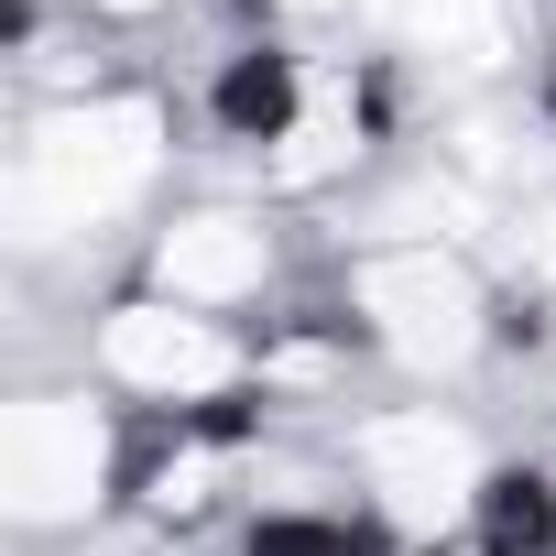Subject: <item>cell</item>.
I'll return each instance as SVG.
<instances>
[{"label": "cell", "instance_id": "cell-1", "mask_svg": "<svg viewBox=\"0 0 556 556\" xmlns=\"http://www.w3.org/2000/svg\"><path fill=\"white\" fill-rule=\"evenodd\" d=\"M164 164V110L153 99H77L55 110L34 142H23V175H12V218L23 240L66 229V218H99L121 197H142Z\"/></svg>", "mask_w": 556, "mask_h": 556}, {"label": "cell", "instance_id": "cell-2", "mask_svg": "<svg viewBox=\"0 0 556 556\" xmlns=\"http://www.w3.org/2000/svg\"><path fill=\"white\" fill-rule=\"evenodd\" d=\"M110 491V415L77 393H23L0 415V502L23 523H66Z\"/></svg>", "mask_w": 556, "mask_h": 556}, {"label": "cell", "instance_id": "cell-3", "mask_svg": "<svg viewBox=\"0 0 556 556\" xmlns=\"http://www.w3.org/2000/svg\"><path fill=\"white\" fill-rule=\"evenodd\" d=\"M350 295H361L371 339L415 371H458L480 350V285H469L458 251H371Z\"/></svg>", "mask_w": 556, "mask_h": 556}, {"label": "cell", "instance_id": "cell-4", "mask_svg": "<svg viewBox=\"0 0 556 556\" xmlns=\"http://www.w3.org/2000/svg\"><path fill=\"white\" fill-rule=\"evenodd\" d=\"M361 469H371L382 513H393V523H415V534L458 523V513H469V491H480V447H469V426H458V415H437V404L371 415V426H361Z\"/></svg>", "mask_w": 556, "mask_h": 556}, {"label": "cell", "instance_id": "cell-5", "mask_svg": "<svg viewBox=\"0 0 556 556\" xmlns=\"http://www.w3.org/2000/svg\"><path fill=\"white\" fill-rule=\"evenodd\" d=\"M99 361H110V382H131V393H153V404H207V393L240 382V350L218 339V317H197V306H175V295L110 306Z\"/></svg>", "mask_w": 556, "mask_h": 556}, {"label": "cell", "instance_id": "cell-6", "mask_svg": "<svg viewBox=\"0 0 556 556\" xmlns=\"http://www.w3.org/2000/svg\"><path fill=\"white\" fill-rule=\"evenodd\" d=\"M262 273H273V240H262V218H240V207H197V218H175L164 240H153V295H175V306H240V295H262Z\"/></svg>", "mask_w": 556, "mask_h": 556}, {"label": "cell", "instance_id": "cell-7", "mask_svg": "<svg viewBox=\"0 0 556 556\" xmlns=\"http://www.w3.org/2000/svg\"><path fill=\"white\" fill-rule=\"evenodd\" d=\"M393 23L415 55H447V66H502V45H513L502 0H393Z\"/></svg>", "mask_w": 556, "mask_h": 556}, {"label": "cell", "instance_id": "cell-8", "mask_svg": "<svg viewBox=\"0 0 556 556\" xmlns=\"http://www.w3.org/2000/svg\"><path fill=\"white\" fill-rule=\"evenodd\" d=\"M350 153H361V110L317 88V99H306L285 131H273V186H317V175H339Z\"/></svg>", "mask_w": 556, "mask_h": 556}, {"label": "cell", "instance_id": "cell-9", "mask_svg": "<svg viewBox=\"0 0 556 556\" xmlns=\"http://www.w3.org/2000/svg\"><path fill=\"white\" fill-rule=\"evenodd\" d=\"M218 480H229V447H164L153 480H142V502H153L164 523H197V513L218 502Z\"/></svg>", "mask_w": 556, "mask_h": 556}, {"label": "cell", "instance_id": "cell-10", "mask_svg": "<svg viewBox=\"0 0 556 556\" xmlns=\"http://www.w3.org/2000/svg\"><path fill=\"white\" fill-rule=\"evenodd\" d=\"M99 23H153V12H175V0H88Z\"/></svg>", "mask_w": 556, "mask_h": 556}, {"label": "cell", "instance_id": "cell-11", "mask_svg": "<svg viewBox=\"0 0 556 556\" xmlns=\"http://www.w3.org/2000/svg\"><path fill=\"white\" fill-rule=\"evenodd\" d=\"M545 262H556V218H545Z\"/></svg>", "mask_w": 556, "mask_h": 556}, {"label": "cell", "instance_id": "cell-12", "mask_svg": "<svg viewBox=\"0 0 556 556\" xmlns=\"http://www.w3.org/2000/svg\"><path fill=\"white\" fill-rule=\"evenodd\" d=\"M295 12H328V0H295Z\"/></svg>", "mask_w": 556, "mask_h": 556}]
</instances>
